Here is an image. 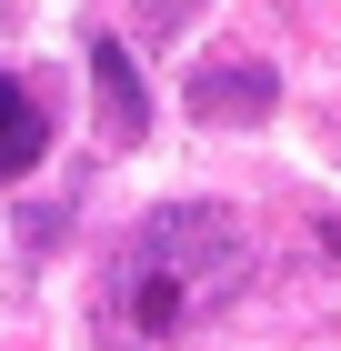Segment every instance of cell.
Instances as JSON below:
<instances>
[{"instance_id": "4", "label": "cell", "mask_w": 341, "mask_h": 351, "mask_svg": "<svg viewBox=\"0 0 341 351\" xmlns=\"http://www.w3.org/2000/svg\"><path fill=\"white\" fill-rule=\"evenodd\" d=\"M40 141H51L40 131V101H30L21 81H0V181H21V171L40 161Z\"/></svg>"}, {"instance_id": "5", "label": "cell", "mask_w": 341, "mask_h": 351, "mask_svg": "<svg viewBox=\"0 0 341 351\" xmlns=\"http://www.w3.org/2000/svg\"><path fill=\"white\" fill-rule=\"evenodd\" d=\"M191 10H201V0H141V21H151V30H181Z\"/></svg>"}, {"instance_id": "3", "label": "cell", "mask_w": 341, "mask_h": 351, "mask_svg": "<svg viewBox=\"0 0 341 351\" xmlns=\"http://www.w3.org/2000/svg\"><path fill=\"white\" fill-rule=\"evenodd\" d=\"M80 60H91V81H101V131L110 141H141L151 131V101H141V81H131V60H121V40H101V30H91V40H80Z\"/></svg>"}, {"instance_id": "1", "label": "cell", "mask_w": 341, "mask_h": 351, "mask_svg": "<svg viewBox=\"0 0 341 351\" xmlns=\"http://www.w3.org/2000/svg\"><path fill=\"white\" fill-rule=\"evenodd\" d=\"M241 281H251V221L221 201H161L101 261V331L121 351H161L201 331Z\"/></svg>"}, {"instance_id": "2", "label": "cell", "mask_w": 341, "mask_h": 351, "mask_svg": "<svg viewBox=\"0 0 341 351\" xmlns=\"http://www.w3.org/2000/svg\"><path fill=\"white\" fill-rule=\"evenodd\" d=\"M271 101H281L271 60H211V71H191V110L201 121H261Z\"/></svg>"}]
</instances>
